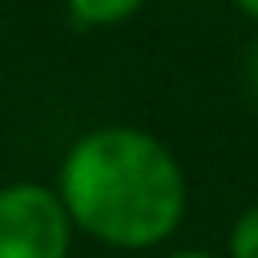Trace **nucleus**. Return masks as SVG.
Segmentation results:
<instances>
[{
    "label": "nucleus",
    "mask_w": 258,
    "mask_h": 258,
    "mask_svg": "<svg viewBox=\"0 0 258 258\" xmlns=\"http://www.w3.org/2000/svg\"><path fill=\"white\" fill-rule=\"evenodd\" d=\"M56 194L73 226L109 250H153L169 242L189 206L177 153L137 125L81 133L60 157Z\"/></svg>",
    "instance_id": "f257e3e1"
},
{
    "label": "nucleus",
    "mask_w": 258,
    "mask_h": 258,
    "mask_svg": "<svg viewBox=\"0 0 258 258\" xmlns=\"http://www.w3.org/2000/svg\"><path fill=\"white\" fill-rule=\"evenodd\" d=\"M73 218L44 181H8L0 185V258H69L73 254Z\"/></svg>",
    "instance_id": "f03ea898"
},
{
    "label": "nucleus",
    "mask_w": 258,
    "mask_h": 258,
    "mask_svg": "<svg viewBox=\"0 0 258 258\" xmlns=\"http://www.w3.org/2000/svg\"><path fill=\"white\" fill-rule=\"evenodd\" d=\"M145 0H64L69 16L85 28H117L141 12Z\"/></svg>",
    "instance_id": "7ed1b4c3"
},
{
    "label": "nucleus",
    "mask_w": 258,
    "mask_h": 258,
    "mask_svg": "<svg viewBox=\"0 0 258 258\" xmlns=\"http://www.w3.org/2000/svg\"><path fill=\"white\" fill-rule=\"evenodd\" d=\"M226 258H258V202L246 206L234 218L230 242H226Z\"/></svg>",
    "instance_id": "20e7f679"
},
{
    "label": "nucleus",
    "mask_w": 258,
    "mask_h": 258,
    "mask_svg": "<svg viewBox=\"0 0 258 258\" xmlns=\"http://www.w3.org/2000/svg\"><path fill=\"white\" fill-rule=\"evenodd\" d=\"M246 77H250V89H254V97H258V44L250 48V60H246Z\"/></svg>",
    "instance_id": "39448f33"
},
{
    "label": "nucleus",
    "mask_w": 258,
    "mask_h": 258,
    "mask_svg": "<svg viewBox=\"0 0 258 258\" xmlns=\"http://www.w3.org/2000/svg\"><path fill=\"white\" fill-rule=\"evenodd\" d=\"M234 8H238L246 20H254V24H258V0H234Z\"/></svg>",
    "instance_id": "423d86ee"
},
{
    "label": "nucleus",
    "mask_w": 258,
    "mask_h": 258,
    "mask_svg": "<svg viewBox=\"0 0 258 258\" xmlns=\"http://www.w3.org/2000/svg\"><path fill=\"white\" fill-rule=\"evenodd\" d=\"M161 258H218L210 250H173V254H161Z\"/></svg>",
    "instance_id": "0eeeda50"
}]
</instances>
